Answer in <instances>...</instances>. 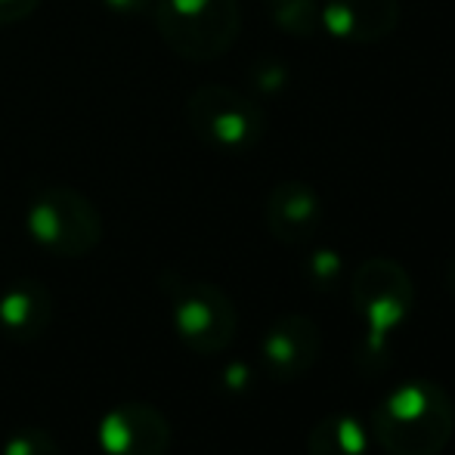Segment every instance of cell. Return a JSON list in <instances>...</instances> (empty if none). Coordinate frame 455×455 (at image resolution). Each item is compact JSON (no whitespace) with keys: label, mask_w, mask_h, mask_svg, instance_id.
Wrapping results in <instances>:
<instances>
[{"label":"cell","mask_w":455,"mask_h":455,"mask_svg":"<svg viewBox=\"0 0 455 455\" xmlns=\"http://www.w3.org/2000/svg\"><path fill=\"white\" fill-rule=\"evenodd\" d=\"M369 431L387 455H440L455 434V403L437 381H403L371 409Z\"/></svg>","instance_id":"6da1fadb"},{"label":"cell","mask_w":455,"mask_h":455,"mask_svg":"<svg viewBox=\"0 0 455 455\" xmlns=\"http://www.w3.org/2000/svg\"><path fill=\"white\" fill-rule=\"evenodd\" d=\"M350 304L363 323L356 365L378 375L387 365L390 338L415 310V282L394 258H369L350 279Z\"/></svg>","instance_id":"7a4b0ae2"},{"label":"cell","mask_w":455,"mask_h":455,"mask_svg":"<svg viewBox=\"0 0 455 455\" xmlns=\"http://www.w3.org/2000/svg\"><path fill=\"white\" fill-rule=\"evenodd\" d=\"M152 16L162 41L192 62L223 56L235 44L242 25L235 0H158Z\"/></svg>","instance_id":"3957f363"},{"label":"cell","mask_w":455,"mask_h":455,"mask_svg":"<svg viewBox=\"0 0 455 455\" xmlns=\"http://www.w3.org/2000/svg\"><path fill=\"white\" fill-rule=\"evenodd\" d=\"M25 233L56 258H84L102 242V217L84 192L50 186L28 202Z\"/></svg>","instance_id":"277c9868"},{"label":"cell","mask_w":455,"mask_h":455,"mask_svg":"<svg viewBox=\"0 0 455 455\" xmlns=\"http://www.w3.org/2000/svg\"><path fill=\"white\" fill-rule=\"evenodd\" d=\"M186 118L204 146L229 156L254 149L267 124L258 102L223 84L198 87L186 102Z\"/></svg>","instance_id":"5b68a950"},{"label":"cell","mask_w":455,"mask_h":455,"mask_svg":"<svg viewBox=\"0 0 455 455\" xmlns=\"http://www.w3.org/2000/svg\"><path fill=\"white\" fill-rule=\"evenodd\" d=\"M171 294V319L183 347L198 356L223 354L235 341L239 331V310L223 288L211 282H183L168 288Z\"/></svg>","instance_id":"8992f818"},{"label":"cell","mask_w":455,"mask_h":455,"mask_svg":"<svg viewBox=\"0 0 455 455\" xmlns=\"http://www.w3.org/2000/svg\"><path fill=\"white\" fill-rule=\"evenodd\" d=\"M323 354V329L307 313H285L260 341V365L273 384H291L304 378Z\"/></svg>","instance_id":"52a82bcc"},{"label":"cell","mask_w":455,"mask_h":455,"mask_svg":"<svg viewBox=\"0 0 455 455\" xmlns=\"http://www.w3.org/2000/svg\"><path fill=\"white\" fill-rule=\"evenodd\" d=\"M96 440L106 455H168L171 421L152 403H118L100 419Z\"/></svg>","instance_id":"ba28073f"},{"label":"cell","mask_w":455,"mask_h":455,"mask_svg":"<svg viewBox=\"0 0 455 455\" xmlns=\"http://www.w3.org/2000/svg\"><path fill=\"white\" fill-rule=\"evenodd\" d=\"M264 220L282 245H304L323 227V198L304 180H282L267 196Z\"/></svg>","instance_id":"9c48e42d"},{"label":"cell","mask_w":455,"mask_h":455,"mask_svg":"<svg viewBox=\"0 0 455 455\" xmlns=\"http://www.w3.org/2000/svg\"><path fill=\"white\" fill-rule=\"evenodd\" d=\"M396 22H400L396 0H325L319 10V28L354 44L381 41L396 28Z\"/></svg>","instance_id":"30bf717a"},{"label":"cell","mask_w":455,"mask_h":455,"mask_svg":"<svg viewBox=\"0 0 455 455\" xmlns=\"http://www.w3.org/2000/svg\"><path fill=\"white\" fill-rule=\"evenodd\" d=\"M53 325V291L41 279H16L0 294V329L10 341L31 344Z\"/></svg>","instance_id":"8fae6325"},{"label":"cell","mask_w":455,"mask_h":455,"mask_svg":"<svg viewBox=\"0 0 455 455\" xmlns=\"http://www.w3.org/2000/svg\"><path fill=\"white\" fill-rule=\"evenodd\" d=\"M369 440V427L354 412H329L313 425L307 455H365Z\"/></svg>","instance_id":"7c38bea8"},{"label":"cell","mask_w":455,"mask_h":455,"mask_svg":"<svg viewBox=\"0 0 455 455\" xmlns=\"http://www.w3.org/2000/svg\"><path fill=\"white\" fill-rule=\"evenodd\" d=\"M264 6L273 22L294 37H310L319 28L316 0H264Z\"/></svg>","instance_id":"4fadbf2b"},{"label":"cell","mask_w":455,"mask_h":455,"mask_svg":"<svg viewBox=\"0 0 455 455\" xmlns=\"http://www.w3.org/2000/svg\"><path fill=\"white\" fill-rule=\"evenodd\" d=\"M0 455H62V450L50 431L28 425V427L12 431L10 437L4 440V450H0Z\"/></svg>","instance_id":"5bb4252c"},{"label":"cell","mask_w":455,"mask_h":455,"mask_svg":"<svg viewBox=\"0 0 455 455\" xmlns=\"http://www.w3.org/2000/svg\"><path fill=\"white\" fill-rule=\"evenodd\" d=\"M341 270H344L341 254L331 251V248H316V251L307 258V279H310L319 291H329V288L341 279Z\"/></svg>","instance_id":"9a60e30c"},{"label":"cell","mask_w":455,"mask_h":455,"mask_svg":"<svg viewBox=\"0 0 455 455\" xmlns=\"http://www.w3.org/2000/svg\"><path fill=\"white\" fill-rule=\"evenodd\" d=\"M41 6V0H0V25H16L28 19Z\"/></svg>","instance_id":"2e32d148"},{"label":"cell","mask_w":455,"mask_h":455,"mask_svg":"<svg viewBox=\"0 0 455 455\" xmlns=\"http://www.w3.org/2000/svg\"><path fill=\"white\" fill-rule=\"evenodd\" d=\"M158 0H102V6L121 16H140V12H152Z\"/></svg>","instance_id":"e0dca14e"},{"label":"cell","mask_w":455,"mask_h":455,"mask_svg":"<svg viewBox=\"0 0 455 455\" xmlns=\"http://www.w3.org/2000/svg\"><path fill=\"white\" fill-rule=\"evenodd\" d=\"M223 387L229 390H245L248 387V369L242 363L229 365L227 371H223Z\"/></svg>","instance_id":"ac0fdd59"},{"label":"cell","mask_w":455,"mask_h":455,"mask_svg":"<svg viewBox=\"0 0 455 455\" xmlns=\"http://www.w3.org/2000/svg\"><path fill=\"white\" fill-rule=\"evenodd\" d=\"M446 288H450V294L455 298V258L450 260V267H446Z\"/></svg>","instance_id":"d6986e66"}]
</instances>
